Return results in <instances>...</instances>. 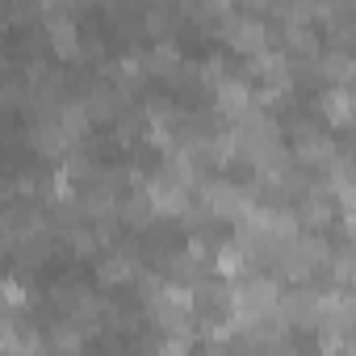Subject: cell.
<instances>
[{
    "label": "cell",
    "instance_id": "1",
    "mask_svg": "<svg viewBox=\"0 0 356 356\" xmlns=\"http://www.w3.org/2000/svg\"><path fill=\"white\" fill-rule=\"evenodd\" d=\"M47 38H51V51L59 59H80V34H76V22L72 17H51L47 22Z\"/></svg>",
    "mask_w": 356,
    "mask_h": 356
},
{
    "label": "cell",
    "instance_id": "2",
    "mask_svg": "<svg viewBox=\"0 0 356 356\" xmlns=\"http://www.w3.org/2000/svg\"><path fill=\"white\" fill-rule=\"evenodd\" d=\"M218 113L222 118H248L252 109V88L243 80H218Z\"/></svg>",
    "mask_w": 356,
    "mask_h": 356
},
{
    "label": "cell",
    "instance_id": "3",
    "mask_svg": "<svg viewBox=\"0 0 356 356\" xmlns=\"http://www.w3.org/2000/svg\"><path fill=\"white\" fill-rule=\"evenodd\" d=\"M206 202H210V210L222 214V218L248 214V202H243V193H239L235 185H210V189H206Z\"/></svg>",
    "mask_w": 356,
    "mask_h": 356
},
{
    "label": "cell",
    "instance_id": "4",
    "mask_svg": "<svg viewBox=\"0 0 356 356\" xmlns=\"http://www.w3.org/2000/svg\"><path fill=\"white\" fill-rule=\"evenodd\" d=\"M227 38H231V47H235V51L256 55V51H264V38H268V34H264V26H260V22H235Z\"/></svg>",
    "mask_w": 356,
    "mask_h": 356
},
{
    "label": "cell",
    "instance_id": "5",
    "mask_svg": "<svg viewBox=\"0 0 356 356\" xmlns=\"http://www.w3.org/2000/svg\"><path fill=\"white\" fill-rule=\"evenodd\" d=\"M318 109H323V113H327L335 126H348V118H352V92L339 84V88H331V92H323Z\"/></svg>",
    "mask_w": 356,
    "mask_h": 356
},
{
    "label": "cell",
    "instance_id": "6",
    "mask_svg": "<svg viewBox=\"0 0 356 356\" xmlns=\"http://www.w3.org/2000/svg\"><path fill=\"white\" fill-rule=\"evenodd\" d=\"M214 268H218L222 277H239V273L248 268V256H243V248H239V243H231V248H218V260H214Z\"/></svg>",
    "mask_w": 356,
    "mask_h": 356
},
{
    "label": "cell",
    "instance_id": "7",
    "mask_svg": "<svg viewBox=\"0 0 356 356\" xmlns=\"http://www.w3.org/2000/svg\"><path fill=\"white\" fill-rule=\"evenodd\" d=\"M176 59H181V55H176V47H172V42H163V47H155V51H151L147 67H151V72H172V67H176Z\"/></svg>",
    "mask_w": 356,
    "mask_h": 356
},
{
    "label": "cell",
    "instance_id": "8",
    "mask_svg": "<svg viewBox=\"0 0 356 356\" xmlns=\"http://www.w3.org/2000/svg\"><path fill=\"white\" fill-rule=\"evenodd\" d=\"M17 306H26L22 281H0V310H17Z\"/></svg>",
    "mask_w": 356,
    "mask_h": 356
},
{
    "label": "cell",
    "instance_id": "9",
    "mask_svg": "<svg viewBox=\"0 0 356 356\" xmlns=\"http://www.w3.org/2000/svg\"><path fill=\"white\" fill-rule=\"evenodd\" d=\"M101 277H105V281H126V277H130V264H126V260H105V264H101Z\"/></svg>",
    "mask_w": 356,
    "mask_h": 356
},
{
    "label": "cell",
    "instance_id": "10",
    "mask_svg": "<svg viewBox=\"0 0 356 356\" xmlns=\"http://www.w3.org/2000/svg\"><path fill=\"white\" fill-rule=\"evenodd\" d=\"M202 76H206L210 84H218V80H227V63H222V59H210V63L202 67Z\"/></svg>",
    "mask_w": 356,
    "mask_h": 356
}]
</instances>
